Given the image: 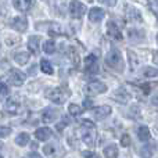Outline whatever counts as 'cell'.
<instances>
[{"mask_svg": "<svg viewBox=\"0 0 158 158\" xmlns=\"http://www.w3.org/2000/svg\"><path fill=\"white\" fill-rule=\"evenodd\" d=\"M125 11H126V17L129 18V21L142 22V14H140V11L137 10L136 7H133V6H126Z\"/></svg>", "mask_w": 158, "mask_h": 158, "instance_id": "cell-11", "label": "cell"}, {"mask_svg": "<svg viewBox=\"0 0 158 158\" xmlns=\"http://www.w3.org/2000/svg\"><path fill=\"white\" fill-rule=\"evenodd\" d=\"M104 15H106V13H104V10L100 7H93V8H90V11H89V19L92 22H94V24L100 22L101 19L104 18Z\"/></svg>", "mask_w": 158, "mask_h": 158, "instance_id": "cell-12", "label": "cell"}, {"mask_svg": "<svg viewBox=\"0 0 158 158\" xmlns=\"http://www.w3.org/2000/svg\"><path fill=\"white\" fill-rule=\"evenodd\" d=\"M157 38H158V36H157Z\"/></svg>", "mask_w": 158, "mask_h": 158, "instance_id": "cell-46", "label": "cell"}, {"mask_svg": "<svg viewBox=\"0 0 158 158\" xmlns=\"http://www.w3.org/2000/svg\"><path fill=\"white\" fill-rule=\"evenodd\" d=\"M14 61H15L18 65H25V64L29 61V53L27 52H18L14 54Z\"/></svg>", "mask_w": 158, "mask_h": 158, "instance_id": "cell-19", "label": "cell"}, {"mask_svg": "<svg viewBox=\"0 0 158 158\" xmlns=\"http://www.w3.org/2000/svg\"><path fill=\"white\" fill-rule=\"evenodd\" d=\"M137 137L140 139V142H148L151 137L150 135V131H148L147 126H140L139 129H137Z\"/></svg>", "mask_w": 158, "mask_h": 158, "instance_id": "cell-22", "label": "cell"}, {"mask_svg": "<svg viewBox=\"0 0 158 158\" xmlns=\"http://www.w3.org/2000/svg\"><path fill=\"white\" fill-rule=\"evenodd\" d=\"M10 133H11V129L10 128L0 125V137H7Z\"/></svg>", "mask_w": 158, "mask_h": 158, "instance_id": "cell-30", "label": "cell"}, {"mask_svg": "<svg viewBox=\"0 0 158 158\" xmlns=\"http://www.w3.org/2000/svg\"><path fill=\"white\" fill-rule=\"evenodd\" d=\"M8 78H10V82L14 86H21L25 82V74L15 68H11L10 71H8Z\"/></svg>", "mask_w": 158, "mask_h": 158, "instance_id": "cell-5", "label": "cell"}, {"mask_svg": "<svg viewBox=\"0 0 158 158\" xmlns=\"http://www.w3.org/2000/svg\"><path fill=\"white\" fill-rule=\"evenodd\" d=\"M128 56H129V58H131V63H132V67H136L137 65V57H136V54H135L133 52H128Z\"/></svg>", "mask_w": 158, "mask_h": 158, "instance_id": "cell-32", "label": "cell"}, {"mask_svg": "<svg viewBox=\"0 0 158 158\" xmlns=\"http://www.w3.org/2000/svg\"><path fill=\"white\" fill-rule=\"evenodd\" d=\"M13 4L15 7V10L21 11V13H27L33 7L35 0H14Z\"/></svg>", "mask_w": 158, "mask_h": 158, "instance_id": "cell-10", "label": "cell"}, {"mask_svg": "<svg viewBox=\"0 0 158 158\" xmlns=\"http://www.w3.org/2000/svg\"><path fill=\"white\" fill-rule=\"evenodd\" d=\"M69 92L65 87H54V89H47L46 90V97L52 100L56 104H63L68 98Z\"/></svg>", "mask_w": 158, "mask_h": 158, "instance_id": "cell-2", "label": "cell"}, {"mask_svg": "<svg viewBox=\"0 0 158 158\" xmlns=\"http://www.w3.org/2000/svg\"><path fill=\"white\" fill-rule=\"evenodd\" d=\"M43 2H46V0H43Z\"/></svg>", "mask_w": 158, "mask_h": 158, "instance_id": "cell-44", "label": "cell"}, {"mask_svg": "<svg viewBox=\"0 0 158 158\" xmlns=\"http://www.w3.org/2000/svg\"><path fill=\"white\" fill-rule=\"evenodd\" d=\"M43 50L47 54H53V53L56 52V43L53 40H47L46 43L43 44Z\"/></svg>", "mask_w": 158, "mask_h": 158, "instance_id": "cell-28", "label": "cell"}, {"mask_svg": "<svg viewBox=\"0 0 158 158\" xmlns=\"http://www.w3.org/2000/svg\"><path fill=\"white\" fill-rule=\"evenodd\" d=\"M107 90V86L100 81H93L90 82L89 85L86 86V93L89 96H97V94H101Z\"/></svg>", "mask_w": 158, "mask_h": 158, "instance_id": "cell-4", "label": "cell"}, {"mask_svg": "<svg viewBox=\"0 0 158 158\" xmlns=\"http://www.w3.org/2000/svg\"><path fill=\"white\" fill-rule=\"evenodd\" d=\"M4 107H6V111L7 112H10V114H17L18 110H19V103L15 100V98L11 97V98H8V100L6 101Z\"/></svg>", "mask_w": 158, "mask_h": 158, "instance_id": "cell-16", "label": "cell"}, {"mask_svg": "<svg viewBox=\"0 0 158 158\" xmlns=\"http://www.w3.org/2000/svg\"><path fill=\"white\" fill-rule=\"evenodd\" d=\"M63 32V28L58 24H52V28H50V35H60Z\"/></svg>", "mask_w": 158, "mask_h": 158, "instance_id": "cell-29", "label": "cell"}, {"mask_svg": "<svg viewBox=\"0 0 158 158\" xmlns=\"http://www.w3.org/2000/svg\"><path fill=\"white\" fill-rule=\"evenodd\" d=\"M83 142H85V144H87L89 147H94L96 142H97V133H96L94 128L85 129V132H83Z\"/></svg>", "mask_w": 158, "mask_h": 158, "instance_id": "cell-8", "label": "cell"}, {"mask_svg": "<svg viewBox=\"0 0 158 158\" xmlns=\"http://www.w3.org/2000/svg\"><path fill=\"white\" fill-rule=\"evenodd\" d=\"M98 2H100V3H107L108 6H114L117 0H98Z\"/></svg>", "mask_w": 158, "mask_h": 158, "instance_id": "cell-39", "label": "cell"}, {"mask_svg": "<svg viewBox=\"0 0 158 158\" xmlns=\"http://www.w3.org/2000/svg\"><path fill=\"white\" fill-rule=\"evenodd\" d=\"M154 2H158V0H154Z\"/></svg>", "mask_w": 158, "mask_h": 158, "instance_id": "cell-43", "label": "cell"}, {"mask_svg": "<svg viewBox=\"0 0 158 158\" xmlns=\"http://www.w3.org/2000/svg\"><path fill=\"white\" fill-rule=\"evenodd\" d=\"M82 156H83V158H100L97 154L92 153V151H83V153H82Z\"/></svg>", "mask_w": 158, "mask_h": 158, "instance_id": "cell-37", "label": "cell"}, {"mask_svg": "<svg viewBox=\"0 0 158 158\" xmlns=\"http://www.w3.org/2000/svg\"><path fill=\"white\" fill-rule=\"evenodd\" d=\"M39 43H40V39L39 36H31L29 40H28V47L33 54H38L39 53Z\"/></svg>", "mask_w": 158, "mask_h": 158, "instance_id": "cell-20", "label": "cell"}, {"mask_svg": "<svg viewBox=\"0 0 158 158\" xmlns=\"http://www.w3.org/2000/svg\"><path fill=\"white\" fill-rule=\"evenodd\" d=\"M43 153L46 154L47 157H50V158H58L60 157V154H64V151H61V150H58V147L56 144H46L43 147Z\"/></svg>", "mask_w": 158, "mask_h": 158, "instance_id": "cell-13", "label": "cell"}, {"mask_svg": "<svg viewBox=\"0 0 158 158\" xmlns=\"http://www.w3.org/2000/svg\"><path fill=\"white\" fill-rule=\"evenodd\" d=\"M129 115H131L132 118H139V115H140V111H139V107H136V106H133L131 108V112H129Z\"/></svg>", "mask_w": 158, "mask_h": 158, "instance_id": "cell-31", "label": "cell"}, {"mask_svg": "<svg viewBox=\"0 0 158 158\" xmlns=\"http://www.w3.org/2000/svg\"><path fill=\"white\" fill-rule=\"evenodd\" d=\"M0 94H3V96L8 94V87H7V85L3 83V82H0Z\"/></svg>", "mask_w": 158, "mask_h": 158, "instance_id": "cell-36", "label": "cell"}, {"mask_svg": "<svg viewBox=\"0 0 158 158\" xmlns=\"http://www.w3.org/2000/svg\"><path fill=\"white\" fill-rule=\"evenodd\" d=\"M81 125H82V128H85V129H92V128H94V123H93L92 121H87V119L82 121Z\"/></svg>", "mask_w": 158, "mask_h": 158, "instance_id": "cell-33", "label": "cell"}, {"mask_svg": "<svg viewBox=\"0 0 158 158\" xmlns=\"http://www.w3.org/2000/svg\"><path fill=\"white\" fill-rule=\"evenodd\" d=\"M11 27H13L14 29L17 31V32L24 33L25 31L28 29V19L25 18L24 15H18V17H15V18L13 19V22H11Z\"/></svg>", "mask_w": 158, "mask_h": 158, "instance_id": "cell-6", "label": "cell"}, {"mask_svg": "<svg viewBox=\"0 0 158 158\" xmlns=\"http://www.w3.org/2000/svg\"><path fill=\"white\" fill-rule=\"evenodd\" d=\"M57 115H58V112L56 111V110L47 108V110H44L43 114H42V121H43V122H46V123L53 122V121L57 118Z\"/></svg>", "mask_w": 158, "mask_h": 158, "instance_id": "cell-17", "label": "cell"}, {"mask_svg": "<svg viewBox=\"0 0 158 158\" xmlns=\"http://www.w3.org/2000/svg\"><path fill=\"white\" fill-rule=\"evenodd\" d=\"M28 158H42V157H40V154H38V153H31Z\"/></svg>", "mask_w": 158, "mask_h": 158, "instance_id": "cell-40", "label": "cell"}, {"mask_svg": "<svg viewBox=\"0 0 158 158\" xmlns=\"http://www.w3.org/2000/svg\"><path fill=\"white\" fill-rule=\"evenodd\" d=\"M110 114H111V107H110V106L96 107L94 112H93V115H94L96 119H104V118H107Z\"/></svg>", "mask_w": 158, "mask_h": 158, "instance_id": "cell-14", "label": "cell"}, {"mask_svg": "<svg viewBox=\"0 0 158 158\" xmlns=\"http://www.w3.org/2000/svg\"><path fill=\"white\" fill-rule=\"evenodd\" d=\"M153 104H156V106H158V96H156V97L153 98Z\"/></svg>", "mask_w": 158, "mask_h": 158, "instance_id": "cell-42", "label": "cell"}, {"mask_svg": "<svg viewBox=\"0 0 158 158\" xmlns=\"http://www.w3.org/2000/svg\"><path fill=\"white\" fill-rule=\"evenodd\" d=\"M129 93L126 92L123 87H119V89H117L115 90V93H114V98L117 101H119V103H122V104H126L129 101Z\"/></svg>", "mask_w": 158, "mask_h": 158, "instance_id": "cell-15", "label": "cell"}, {"mask_svg": "<svg viewBox=\"0 0 158 158\" xmlns=\"http://www.w3.org/2000/svg\"><path fill=\"white\" fill-rule=\"evenodd\" d=\"M35 136H36L38 140L44 142V140L50 139V136H52V131H50L49 128H39L38 131L35 132Z\"/></svg>", "mask_w": 158, "mask_h": 158, "instance_id": "cell-18", "label": "cell"}, {"mask_svg": "<svg viewBox=\"0 0 158 158\" xmlns=\"http://www.w3.org/2000/svg\"><path fill=\"white\" fill-rule=\"evenodd\" d=\"M68 111H69V114H71L72 117H79V115L82 114V111H83V108H81L78 104H69Z\"/></svg>", "mask_w": 158, "mask_h": 158, "instance_id": "cell-27", "label": "cell"}, {"mask_svg": "<svg viewBox=\"0 0 158 158\" xmlns=\"http://www.w3.org/2000/svg\"><path fill=\"white\" fill-rule=\"evenodd\" d=\"M104 157L106 158H118V147L115 144H110L104 148Z\"/></svg>", "mask_w": 158, "mask_h": 158, "instance_id": "cell-23", "label": "cell"}, {"mask_svg": "<svg viewBox=\"0 0 158 158\" xmlns=\"http://www.w3.org/2000/svg\"><path fill=\"white\" fill-rule=\"evenodd\" d=\"M153 60H154V63H156V64H158V52H157V53H154Z\"/></svg>", "mask_w": 158, "mask_h": 158, "instance_id": "cell-41", "label": "cell"}, {"mask_svg": "<svg viewBox=\"0 0 158 158\" xmlns=\"http://www.w3.org/2000/svg\"><path fill=\"white\" fill-rule=\"evenodd\" d=\"M106 64H107V67H110V68L115 69V71H118V72H122L123 67H125L123 65V60H122V56H121V52L117 49L110 50V53L106 57Z\"/></svg>", "mask_w": 158, "mask_h": 158, "instance_id": "cell-1", "label": "cell"}, {"mask_svg": "<svg viewBox=\"0 0 158 158\" xmlns=\"http://www.w3.org/2000/svg\"><path fill=\"white\" fill-rule=\"evenodd\" d=\"M29 140H31V137L28 133H19L18 136L15 137V143L18 146H27L28 143H29Z\"/></svg>", "mask_w": 158, "mask_h": 158, "instance_id": "cell-25", "label": "cell"}, {"mask_svg": "<svg viewBox=\"0 0 158 158\" xmlns=\"http://www.w3.org/2000/svg\"><path fill=\"white\" fill-rule=\"evenodd\" d=\"M40 69L44 72L46 75H53V67H52V64H50V61L49 60H42L40 61Z\"/></svg>", "mask_w": 158, "mask_h": 158, "instance_id": "cell-24", "label": "cell"}, {"mask_svg": "<svg viewBox=\"0 0 158 158\" xmlns=\"http://www.w3.org/2000/svg\"><path fill=\"white\" fill-rule=\"evenodd\" d=\"M156 150V144H146L140 148V157L142 158H151Z\"/></svg>", "mask_w": 158, "mask_h": 158, "instance_id": "cell-21", "label": "cell"}, {"mask_svg": "<svg viewBox=\"0 0 158 158\" xmlns=\"http://www.w3.org/2000/svg\"><path fill=\"white\" fill-rule=\"evenodd\" d=\"M0 158H3V157H0Z\"/></svg>", "mask_w": 158, "mask_h": 158, "instance_id": "cell-45", "label": "cell"}, {"mask_svg": "<svg viewBox=\"0 0 158 158\" xmlns=\"http://www.w3.org/2000/svg\"><path fill=\"white\" fill-rule=\"evenodd\" d=\"M85 69H86L87 74H97L98 72V64H97V60L93 54L87 56L85 58Z\"/></svg>", "mask_w": 158, "mask_h": 158, "instance_id": "cell-7", "label": "cell"}, {"mask_svg": "<svg viewBox=\"0 0 158 158\" xmlns=\"http://www.w3.org/2000/svg\"><path fill=\"white\" fill-rule=\"evenodd\" d=\"M68 125V119L67 118H64V121L63 122H60V123H57V126H56V129L57 131H63V129H65V126Z\"/></svg>", "mask_w": 158, "mask_h": 158, "instance_id": "cell-35", "label": "cell"}, {"mask_svg": "<svg viewBox=\"0 0 158 158\" xmlns=\"http://www.w3.org/2000/svg\"><path fill=\"white\" fill-rule=\"evenodd\" d=\"M107 35L110 38L115 39V40H122V33H121L119 28H118V25L114 21H110L107 24Z\"/></svg>", "mask_w": 158, "mask_h": 158, "instance_id": "cell-9", "label": "cell"}, {"mask_svg": "<svg viewBox=\"0 0 158 158\" xmlns=\"http://www.w3.org/2000/svg\"><path fill=\"white\" fill-rule=\"evenodd\" d=\"M86 13V6L79 0H71L69 3V14L72 18H81Z\"/></svg>", "mask_w": 158, "mask_h": 158, "instance_id": "cell-3", "label": "cell"}, {"mask_svg": "<svg viewBox=\"0 0 158 158\" xmlns=\"http://www.w3.org/2000/svg\"><path fill=\"white\" fill-rule=\"evenodd\" d=\"M121 144H122L123 147H128V146L131 144V137H129L128 135H123L122 139H121Z\"/></svg>", "mask_w": 158, "mask_h": 158, "instance_id": "cell-34", "label": "cell"}, {"mask_svg": "<svg viewBox=\"0 0 158 158\" xmlns=\"http://www.w3.org/2000/svg\"><path fill=\"white\" fill-rule=\"evenodd\" d=\"M142 74L146 78H154V77H158V69L153 68V67H146V68H143Z\"/></svg>", "mask_w": 158, "mask_h": 158, "instance_id": "cell-26", "label": "cell"}, {"mask_svg": "<svg viewBox=\"0 0 158 158\" xmlns=\"http://www.w3.org/2000/svg\"><path fill=\"white\" fill-rule=\"evenodd\" d=\"M83 107L86 110H89V108H92L93 107V103H92V100H89V98H86V100L83 101Z\"/></svg>", "mask_w": 158, "mask_h": 158, "instance_id": "cell-38", "label": "cell"}]
</instances>
